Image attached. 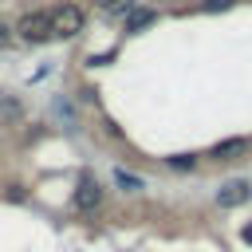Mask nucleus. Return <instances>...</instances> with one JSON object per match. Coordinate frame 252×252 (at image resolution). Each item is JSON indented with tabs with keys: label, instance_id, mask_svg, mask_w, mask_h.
I'll use <instances>...</instances> for the list:
<instances>
[{
	"label": "nucleus",
	"instance_id": "ddd939ff",
	"mask_svg": "<svg viewBox=\"0 0 252 252\" xmlns=\"http://www.w3.org/2000/svg\"><path fill=\"white\" fill-rule=\"evenodd\" d=\"M240 236H244V240L252 244V224H244V232H240Z\"/></svg>",
	"mask_w": 252,
	"mask_h": 252
},
{
	"label": "nucleus",
	"instance_id": "f03ea898",
	"mask_svg": "<svg viewBox=\"0 0 252 252\" xmlns=\"http://www.w3.org/2000/svg\"><path fill=\"white\" fill-rule=\"evenodd\" d=\"M51 32H55V35H79V32H83V8L59 4V8L51 12Z\"/></svg>",
	"mask_w": 252,
	"mask_h": 252
},
{
	"label": "nucleus",
	"instance_id": "0eeeda50",
	"mask_svg": "<svg viewBox=\"0 0 252 252\" xmlns=\"http://www.w3.org/2000/svg\"><path fill=\"white\" fill-rule=\"evenodd\" d=\"M114 185H118L122 193H142V189H146V181H142L138 173H130V169H114Z\"/></svg>",
	"mask_w": 252,
	"mask_h": 252
},
{
	"label": "nucleus",
	"instance_id": "6e6552de",
	"mask_svg": "<svg viewBox=\"0 0 252 252\" xmlns=\"http://www.w3.org/2000/svg\"><path fill=\"white\" fill-rule=\"evenodd\" d=\"M24 114V106H20V98L16 94H0V118H8V122H16Z\"/></svg>",
	"mask_w": 252,
	"mask_h": 252
},
{
	"label": "nucleus",
	"instance_id": "39448f33",
	"mask_svg": "<svg viewBox=\"0 0 252 252\" xmlns=\"http://www.w3.org/2000/svg\"><path fill=\"white\" fill-rule=\"evenodd\" d=\"M244 154H248V138H224V142L213 146V158H217V161H236V158H244Z\"/></svg>",
	"mask_w": 252,
	"mask_h": 252
},
{
	"label": "nucleus",
	"instance_id": "7ed1b4c3",
	"mask_svg": "<svg viewBox=\"0 0 252 252\" xmlns=\"http://www.w3.org/2000/svg\"><path fill=\"white\" fill-rule=\"evenodd\" d=\"M102 197H106V189L94 181V177H79V185H75V209L79 213H94L98 205H102Z\"/></svg>",
	"mask_w": 252,
	"mask_h": 252
},
{
	"label": "nucleus",
	"instance_id": "9b49d317",
	"mask_svg": "<svg viewBox=\"0 0 252 252\" xmlns=\"http://www.w3.org/2000/svg\"><path fill=\"white\" fill-rule=\"evenodd\" d=\"M236 0H201V8L205 12H224V8H232Z\"/></svg>",
	"mask_w": 252,
	"mask_h": 252
},
{
	"label": "nucleus",
	"instance_id": "20e7f679",
	"mask_svg": "<svg viewBox=\"0 0 252 252\" xmlns=\"http://www.w3.org/2000/svg\"><path fill=\"white\" fill-rule=\"evenodd\" d=\"M252 197V181H244V177H232V181H224L220 189H217V205L220 209H236V205H244Z\"/></svg>",
	"mask_w": 252,
	"mask_h": 252
},
{
	"label": "nucleus",
	"instance_id": "f257e3e1",
	"mask_svg": "<svg viewBox=\"0 0 252 252\" xmlns=\"http://www.w3.org/2000/svg\"><path fill=\"white\" fill-rule=\"evenodd\" d=\"M16 35L28 39V43H43V39H51V35H55V32H51V12H28V16L16 24Z\"/></svg>",
	"mask_w": 252,
	"mask_h": 252
},
{
	"label": "nucleus",
	"instance_id": "423d86ee",
	"mask_svg": "<svg viewBox=\"0 0 252 252\" xmlns=\"http://www.w3.org/2000/svg\"><path fill=\"white\" fill-rule=\"evenodd\" d=\"M154 20H158L154 8H130V12H126V32H146Z\"/></svg>",
	"mask_w": 252,
	"mask_h": 252
},
{
	"label": "nucleus",
	"instance_id": "9d476101",
	"mask_svg": "<svg viewBox=\"0 0 252 252\" xmlns=\"http://www.w3.org/2000/svg\"><path fill=\"white\" fill-rule=\"evenodd\" d=\"M94 4H102V8H110V12H118V16H126V12L134 8V0H94Z\"/></svg>",
	"mask_w": 252,
	"mask_h": 252
},
{
	"label": "nucleus",
	"instance_id": "1a4fd4ad",
	"mask_svg": "<svg viewBox=\"0 0 252 252\" xmlns=\"http://www.w3.org/2000/svg\"><path fill=\"white\" fill-rule=\"evenodd\" d=\"M165 165H169V169H177V173H185V169H193V165H197V158H193V154H173V158H165Z\"/></svg>",
	"mask_w": 252,
	"mask_h": 252
},
{
	"label": "nucleus",
	"instance_id": "f8f14e48",
	"mask_svg": "<svg viewBox=\"0 0 252 252\" xmlns=\"http://www.w3.org/2000/svg\"><path fill=\"white\" fill-rule=\"evenodd\" d=\"M12 39H16V32H12V28H8L4 20H0V51H4V47H8Z\"/></svg>",
	"mask_w": 252,
	"mask_h": 252
}]
</instances>
